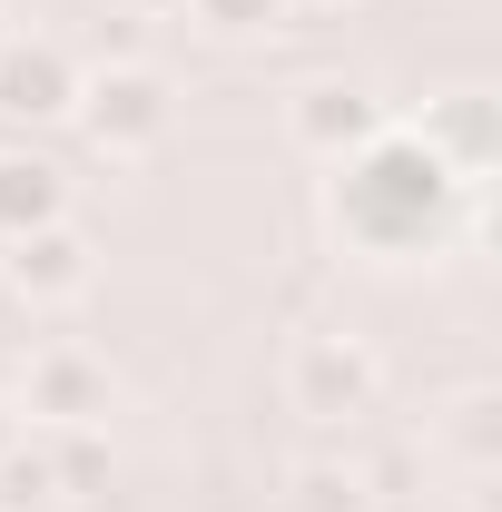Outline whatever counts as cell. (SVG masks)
Segmentation results:
<instances>
[{
  "label": "cell",
  "instance_id": "5b68a950",
  "mask_svg": "<svg viewBox=\"0 0 502 512\" xmlns=\"http://www.w3.org/2000/svg\"><path fill=\"white\" fill-rule=\"evenodd\" d=\"M89 276H99V256H89V237H79L69 217L0 247V286H10L20 306H69V296H89Z\"/></svg>",
  "mask_w": 502,
  "mask_h": 512
},
{
  "label": "cell",
  "instance_id": "7c38bea8",
  "mask_svg": "<svg viewBox=\"0 0 502 512\" xmlns=\"http://www.w3.org/2000/svg\"><path fill=\"white\" fill-rule=\"evenodd\" d=\"M453 453H463L473 473H493V394H463V404H453Z\"/></svg>",
  "mask_w": 502,
  "mask_h": 512
},
{
  "label": "cell",
  "instance_id": "4fadbf2b",
  "mask_svg": "<svg viewBox=\"0 0 502 512\" xmlns=\"http://www.w3.org/2000/svg\"><path fill=\"white\" fill-rule=\"evenodd\" d=\"M207 30H227V40H247V30H276L286 20V0H188Z\"/></svg>",
  "mask_w": 502,
  "mask_h": 512
},
{
  "label": "cell",
  "instance_id": "6da1fadb",
  "mask_svg": "<svg viewBox=\"0 0 502 512\" xmlns=\"http://www.w3.org/2000/svg\"><path fill=\"white\" fill-rule=\"evenodd\" d=\"M335 237L355 256H414L434 247V227L463 207V178L443 168L414 128H375L345 168H335Z\"/></svg>",
  "mask_w": 502,
  "mask_h": 512
},
{
  "label": "cell",
  "instance_id": "5bb4252c",
  "mask_svg": "<svg viewBox=\"0 0 502 512\" xmlns=\"http://www.w3.org/2000/svg\"><path fill=\"white\" fill-rule=\"evenodd\" d=\"M119 10H138V20H168V10H188V0H119Z\"/></svg>",
  "mask_w": 502,
  "mask_h": 512
},
{
  "label": "cell",
  "instance_id": "7a4b0ae2",
  "mask_svg": "<svg viewBox=\"0 0 502 512\" xmlns=\"http://www.w3.org/2000/svg\"><path fill=\"white\" fill-rule=\"evenodd\" d=\"M69 119L89 128L99 158H148L168 138V119H178V89L148 60H99V69H79V109Z\"/></svg>",
  "mask_w": 502,
  "mask_h": 512
},
{
  "label": "cell",
  "instance_id": "3957f363",
  "mask_svg": "<svg viewBox=\"0 0 502 512\" xmlns=\"http://www.w3.org/2000/svg\"><path fill=\"white\" fill-rule=\"evenodd\" d=\"M286 404H296L306 424H355V414L384 404V355L365 335H306V345L286 355Z\"/></svg>",
  "mask_w": 502,
  "mask_h": 512
},
{
  "label": "cell",
  "instance_id": "2e32d148",
  "mask_svg": "<svg viewBox=\"0 0 502 512\" xmlns=\"http://www.w3.org/2000/svg\"><path fill=\"white\" fill-rule=\"evenodd\" d=\"M0 40H10V20H0Z\"/></svg>",
  "mask_w": 502,
  "mask_h": 512
},
{
  "label": "cell",
  "instance_id": "9a60e30c",
  "mask_svg": "<svg viewBox=\"0 0 502 512\" xmlns=\"http://www.w3.org/2000/svg\"><path fill=\"white\" fill-rule=\"evenodd\" d=\"M10 444H20V414H10V404H0V453H10Z\"/></svg>",
  "mask_w": 502,
  "mask_h": 512
},
{
  "label": "cell",
  "instance_id": "ba28073f",
  "mask_svg": "<svg viewBox=\"0 0 502 512\" xmlns=\"http://www.w3.org/2000/svg\"><path fill=\"white\" fill-rule=\"evenodd\" d=\"M60 217H69V178L40 148H0V247L30 227H60Z\"/></svg>",
  "mask_w": 502,
  "mask_h": 512
},
{
  "label": "cell",
  "instance_id": "8992f818",
  "mask_svg": "<svg viewBox=\"0 0 502 512\" xmlns=\"http://www.w3.org/2000/svg\"><path fill=\"white\" fill-rule=\"evenodd\" d=\"M79 109V60H69L60 40H30V30H10L0 40V119L20 128H50Z\"/></svg>",
  "mask_w": 502,
  "mask_h": 512
},
{
  "label": "cell",
  "instance_id": "277c9868",
  "mask_svg": "<svg viewBox=\"0 0 502 512\" xmlns=\"http://www.w3.org/2000/svg\"><path fill=\"white\" fill-rule=\"evenodd\" d=\"M20 414H40L50 434L109 424V365H99L89 345H40V355L20 365Z\"/></svg>",
  "mask_w": 502,
  "mask_h": 512
},
{
  "label": "cell",
  "instance_id": "52a82bcc",
  "mask_svg": "<svg viewBox=\"0 0 502 512\" xmlns=\"http://www.w3.org/2000/svg\"><path fill=\"white\" fill-rule=\"evenodd\" d=\"M286 128H296V148H306V158H335V168H345V158L384 128V109L355 89V79H315V89H296Z\"/></svg>",
  "mask_w": 502,
  "mask_h": 512
},
{
  "label": "cell",
  "instance_id": "30bf717a",
  "mask_svg": "<svg viewBox=\"0 0 502 512\" xmlns=\"http://www.w3.org/2000/svg\"><path fill=\"white\" fill-rule=\"evenodd\" d=\"M50 473H60V503L109 493V444H99V424H69V434H50Z\"/></svg>",
  "mask_w": 502,
  "mask_h": 512
},
{
  "label": "cell",
  "instance_id": "8fae6325",
  "mask_svg": "<svg viewBox=\"0 0 502 512\" xmlns=\"http://www.w3.org/2000/svg\"><path fill=\"white\" fill-rule=\"evenodd\" d=\"M50 503H60L50 444H10V453H0V512H50Z\"/></svg>",
  "mask_w": 502,
  "mask_h": 512
},
{
  "label": "cell",
  "instance_id": "9c48e42d",
  "mask_svg": "<svg viewBox=\"0 0 502 512\" xmlns=\"http://www.w3.org/2000/svg\"><path fill=\"white\" fill-rule=\"evenodd\" d=\"M375 503V483H365V463H296L286 473V512H365Z\"/></svg>",
  "mask_w": 502,
  "mask_h": 512
}]
</instances>
